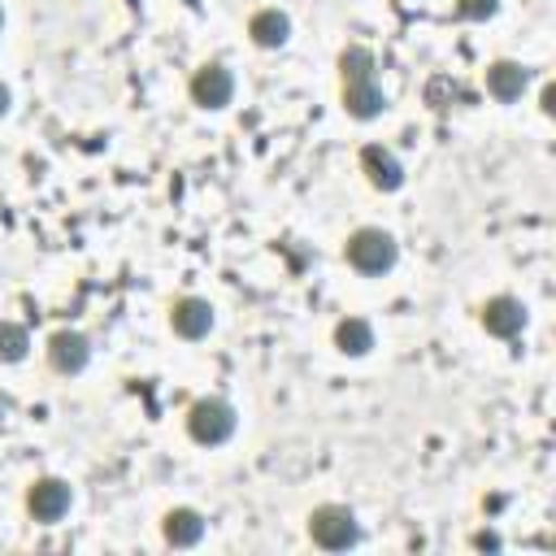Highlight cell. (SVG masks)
Wrapping results in <instances>:
<instances>
[{
	"instance_id": "cell-1",
	"label": "cell",
	"mask_w": 556,
	"mask_h": 556,
	"mask_svg": "<svg viewBox=\"0 0 556 556\" xmlns=\"http://www.w3.org/2000/svg\"><path fill=\"white\" fill-rule=\"evenodd\" d=\"M343 256H348V265L356 274H387L400 261V248H395V239L382 226H361V230L348 235Z\"/></svg>"
},
{
	"instance_id": "cell-2",
	"label": "cell",
	"mask_w": 556,
	"mask_h": 556,
	"mask_svg": "<svg viewBox=\"0 0 556 556\" xmlns=\"http://www.w3.org/2000/svg\"><path fill=\"white\" fill-rule=\"evenodd\" d=\"M308 539L321 547V552H348L356 539H361V526H356V513L348 504H321L308 513Z\"/></svg>"
},
{
	"instance_id": "cell-3",
	"label": "cell",
	"mask_w": 556,
	"mask_h": 556,
	"mask_svg": "<svg viewBox=\"0 0 556 556\" xmlns=\"http://www.w3.org/2000/svg\"><path fill=\"white\" fill-rule=\"evenodd\" d=\"M235 426H239L235 408H230L226 400H217V395L195 400V404L187 408V434H191L200 447H217V443H226V439L235 434Z\"/></svg>"
},
{
	"instance_id": "cell-4",
	"label": "cell",
	"mask_w": 556,
	"mask_h": 556,
	"mask_svg": "<svg viewBox=\"0 0 556 556\" xmlns=\"http://www.w3.org/2000/svg\"><path fill=\"white\" fill-rule=\"evenodd\" d=\"M187 91H191V100H195L200 109H226L230 96H235V74H230L222 61H208V65H200V70L191 74Z\"/></svg>"
},
{
	"instance_id": "cell-5",
	"label": "cell",
	"mask_w": 556,
	"mask_h": 556,
	"mask_svg": "<svg viewBox=\"0 0 556 556\" xmlns=\"http://www.w3.org/2000/svg\"><path fill=\"white\" fill-rule=\"evenodd\" d=\"M70 504H74V491H70L65 478H39V482H30V491H26V508H30V517L43 521V526L61 521V517L70 513Z\"/></svg>"
},
{
	"instance_id": "cell-6",
	"label": "cell",
	"mask_w": 556,
	"mask_h": 556,
	"mask_svg": "<svg viewBox=\"0 0 556 556\" xmlns=\"http://www.w3.org/2000/svg\"><path fill=\"white\" fill-rule=\"evenodd\" d=\"M478 321H482V330L495 334V339H517V334L526 330V304H521L517 295H491V300L482 304Z\"/></svg>"
},
{
	"instance_id": "cell-7",
	"label": "cell",
	"mask_w": 556,
	"mask_h": 556,
	"mask_svg": "<svg viewBox=\"0 0 556 556\" xmlns=\"http://www.w3.org/2000/svg\"><path fill=\"white\" fill-rule=\"evenodd\" d=\"M87 361H91V343H87V334H78V330H56L52 339H48V365L56 369V374H83L87 369Z\"/></svg>"
},
{
	"instance_id": "cell-8",
	"label": "cell",
	"mask_w": 556,
	"mask_h": 556,
	"mask_svg": "<svg viewBox=\"0 0 556 556\" xmlns=\"http://www.w3.org/2000/svg\"><path fill=\"white\" fill-rule=\"evenodd\" d=\"M361 174H365L369 187H378V191H400V182H404L400 156H395L391 148H382V143H365V148H361Z\"/></svg>"
},
{
	"instance_id": "cell-9",
	"label": "cell",
	"mask_w": 556,
	"mask_h": 556,
	"mask_svg": "<svg viewBox=\"0 0 556 556\" xmlns=\"http://www.w3.org/2000/svg\"><path fill=\"white\" fill-rule=\"evenodd\" d=\"M482 83H486V96H491V100L513 104V100H521V91L530 87V70H526L521 61H491L486 74H482Z\"/></svg>"
},
{
	"instance_id": "cell-10",
	"label": "cell",
	"mask_w": 556,
	"mask_h": 556,
	"mask_svg": "<svg viewBox=\"0 0 556 556\" xmlns=\"http://www.w3.org/2000/svg\"><path fill=\"white\" fill-rule=\"evenodd\" d=\"M169 326H174V334H182V339H204V334L213 330V304L200 300V295H182V300H174V308H169Z\"/></svg>"
},
{
	"instance_id": "cell-11",
	"label": "cell",
	"mask_w": 556,
	"mask_h": 556,
	"mask_svg": "<svg viewBox=\"0 0 556 556\" xmlns=\"http://www.w3.org/2000/svg\"><path fill=\"white\" fill-rule=\"evenodd\" d=\"M248 35L256 48H282L291 39V17L282 9H256L248 17Z\"/></svg>"
},
{
	"instance_id": "cell-12",
	"label": "cell",
	"mask_w": 556,
	"mask_h": 556,
	"mask_svg": "<svg viewBox=\"0 0 556 556\" xmlns=\"http://www.w3.org/2000/svg\"><path fill=\"white\" fill-rule=\"evenodd\" d=\"M161 534L169 547H195L204 539V517L195 508H169L161 517Z\"/></svg>"
},
{
	"instance_id": "cell-13",
	"label": "cell",
	"mask_w": 556,
	"mask_h": 556,
	"mask_svg": "<svg viewBox=\"0 0 556 556\" xmlns=\"http://www.w3.org/2000/svg\"><path fill=\"white\" fill-rule=\"evenodd\" d=\"M343 109H348L352 117H361V122L378 117V113L387 109V96H382L378 78H365V83H343Z\"/></svg>"
},
{
	"instance_id": "cell-14",
	"label": "cell",
	"mask_w": 556,
	"mask_h": 556,
	"mask_svg": "<svg viewBox=\"0 0 556 556\" xmlns=\"http://www.w3.org/2000/svg\"><path fill=\"white\" fill-rule=\"evenodd\" d=\"M334 348H339L343 356H365V352L374 348V326H369L365 317H343V321L334 326Z\"/></svg>"
},
{
	"instance_id": "cell-15",
	"label": "cell",
	"mask_w": 556,
	"mask_h": 556,
	"mask_svg": "<svg viewBox=\"0 0 556 556\" xmlns=\"http://www.w3.org/2000/svg\"><path fill=\"white\" fill-rule=\"evenodd\" d=\"M374 70H378V61L365 43H348L339 52V78L343 83H365V78H374Z\"/></svg>"
},
{
	"instance_id": "cell-16",
	"label": "cell",
	"mask_w": 556,
	"mask_h": 556,
	"mask_svg": "<svg viewBox=\"0 0 556 556\" xmlns=\"http://www.w3.org/2000/svg\"><path fill=\"white\" fill-rule=\"evenodd\" d=\"M26 352H30V334H26V326H17V321H0V361H4V365H17Z\"/></svg>"
},
{
	"instance_id": "cell-17",
	"label": "cell",
	"mask_w": 556,
	"mask_h": 556,
	"mask_svg": "<svg viewBox=\"0 0 556 556\" xmlns=\"http://www.w3.org/2000/svg\"><path fill=\"white\" fill-rule=\"evenodd\" d=\"M495 9H500V0H456V17H465V22H486V17H495Z\"/></svg>"
},
{
	"instance_id": "cell-18",
	"label": "cell",
	"mask_w": 556,
	"mask_h": 556,
	"mask_svg": "<svg viewBox=\"0 0 556 556\" xmlns=\"http://www.w3.org/2000/svg\"><path fill=\"white\" fill-rule=\"evenodd\" d=\"M473 547H482V552H495V547H500V539H495L491 530H478V534H473Z\"/></svg>"
},
{
	"instance_id": "cell-19",
	"label": "cell",
	"mask_w": 556,
	"mask_h": 556,
	"mask_svg": "<svg viewBox=\"0 0 556 556\" xmlns=\"http://www.w3.org/2000/svg\"><path fill=\"white\" fill-rule=\"evenodd\" d=\"M556 109V91L552 87H543V113H552Z\"/></svg>"
},
{
	"instance_id": "cell-20",
	"label": "cell",
	"mask_w": 556,
	"mask_h": 556,
	"mask_svg": "<svg viewBox=\"0 0 556 556\" xmlns=\"http://www.w3.org/2000/svg\"><path fill=\"white\" fill-rule=\"evenodd\" d=\"M9 104H13V96H9V87H4V83H0V117H4V113H9Z\"/></svg>"
},
{
	"instance_id": "cell-21",
	"label": "cell",
	"mask_w": 556,
	"mask_h": 556,
	"mask_svg": "<svg viewBox=\"0 0 556 556\" xmlns=\"http://www.w3.org/2000/svg\"><path fill=\"white\" fill-rule=\"evenodd\" d=\"M0 35H4V9H0Z\"/></svg>"
}]
</instances>
